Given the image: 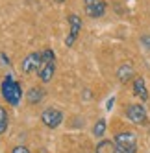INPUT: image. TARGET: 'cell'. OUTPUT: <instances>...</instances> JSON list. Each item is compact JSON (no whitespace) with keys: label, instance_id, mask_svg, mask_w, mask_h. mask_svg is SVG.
Wrapping results in <instances>:
<instances>
[{"label":"cell","instance_id":"obj_1","mask_svg":"<svg viewBox=\"0 0 150 153\" xmlns=\"http://www.w3.org/2000/svg\"><path fill=\"white\" fill-rule=\"evenodd\" d=\"M0 92H2V98H4L9 105H19L20 98H22V89H20V83L13 79V76H6V78L2 79Z\"/></svg>","mask_w":150,"mask_h":153},{"label":"cell","instance_id":"obj_2","mask_svg":"<svg viewBox=\"0 0 150 153\" xmlns=\"http://www.w3.org/2000/svg\"><path fill=\"white\" fill-rule=\"evenodd\" d=\"M115 153H137V137L134 131H119L113 137Z\"/></svg>","mask_w":150,"mask_h":153},{"label":"cell","instance_id":"obj_3","mask_svg":"<svg viewBox=\"0 0 150 153\" xmlns=\"http://www.w3.org/2000/svg\"><path fill=\"white\" fill-rule=\"evenodd\" d=\"M41 122L45 124L48 129H56L63 122V113L58 107H46L45 111L41 113Z\"/></svg>","mask_w":150,"mask_h":153},{"label":"cell","instance_id":"obj_4","mask_svg":"<svg viewBox=\"0 0 150 153\" xmlns=\"http://www.w3.org/2000/svg\"><path fill=\"white\" fill-rule=\"evenodd\" d=\"M67 22H69V35L65 37V45L70 48L74 42H76V39H78V35H80L83 24H82V19H80L76 13H69Z\"/></svg>","mask_w":150,"mask_h":153},{"label":"cell","instance_id":"obj_5","mask_svg":"<svg viewBox=\"0 0 150 153\" xmlns=\"http://www.w3.org/2000/svg\"><path fill=\"white\" fill-rule=\"evenodd\" d=\"M124 114H126V118L130 120V122H134V124H137V126L146 124V120H148L146 109H145V105H141V103H130V105L126 107Z\"/></svg>","mask_w":150,"mask_h":153},{"label":"cell","instance_id":"obj_6","mask_svg":"<svg viewBox=\"0 0 150 153\" xmlns=\"http://www.w3.org/2000/svg\"><path fill=\"white\" fill-rule=\"evenodd\" d=\"M85 6V13H87L91 19H100L106 15V9H108V4L104 0H83Z\"/></svg>","mask_w":150,"mask_h":153},{"label":"cell","instance_id":"obj_7","mask_svg":"<svg viewBox=\"0 0 150 153\" xmlns=\"http://www.w3.org/2000/svg\"><path fill=\"white\" fill-rule=\"evenodd\" d=\"M41 67V52H32L28 53V56L22 59V63H20V70H22L24 74H30L34 70H39Z\"/></svg>","mask_w":150,"mask_h":153},{"label":"cell","instance_id":"obj_8","mask_svg":"<svg viewBox=\"0 0 150 153\" xmlns=\"http://www.w3.org/2000/svg\"><path fill=\"white\" fill-rule=\"evenodd\" d=\"M117 79H119L122 85H126V83H130V81H134L135 79V70H134V65L132 63H122L119 68H117Z\"/></svg>","mask_w":150,"mask_h":153},{"label":"cell","instance_id":"obj_9","mask_svg":"<svg viewBox=\"0 0 150 153\" xmlns=\"http://www.w3.org/2000/svg\"><path fill=\"white\" fill-rule=\"evenodd\" d=\"M132 92L141 102H146L148 100V89H146V81H145L143 76H135V79L132 81Z\"/></svg>","mask_w":150,"mask_h":153},{"label":"cell","instance_id":"obj_10","mask_svg":"<svg viewBox=\"0 0 150 153\" xmlns=\"http://www.w3.org/2000/svg\"><path fill=\"white\" fill-rule=\"evenodd\" d=\"M54 70H56V61L54 63H41V67L37 70V76L43 83H48L54 78Z\"/></svg>","mask_w":150,"mask_h":153},{"label":"cell","instance_id":"obj_11","mask_svg":"<svg viewBox=\"0 0 150 153\" xmlns=\"http://www.w3.org/2000/svg\"><path fill=\"white\" fill-rule=\"evenodd\" d=\"M43 98H45V91H43L41 87H32V89L26 92V100H28V103H32V105L39 103Z\"/></svg>","mask_w":150,"mask_h":153},{"label":"cell","instance_id":"obj_12","mask_svg":"<svg viewBox=\"0 0 150 153\" xmlns=\"http://www.w3.org/2000/svg\"><path fill=\"white\" fill-rule=\"evenodd\" d=\"M94 153H115V142L108 140V138H102L94 148Z\"/></svg>","mask_w":150,"mask_h":153},{"label":"cell","instance_id":"obj_13","mask_svg":"<svg viewBox=\"0 0 150 153\" xmlns=\"http://www.w3.org/2000/svg\"><path fill=\"white\" fill-rule=\"evenodd\" d=\"M104 133H106V120L104 118H98V120H96V124L93 126V137L102 138Z\"/></svg>","mask_w":150,"mask_h":153},{"label":"cell","instance_id":"obj_14","mask_svg":"<svg viewBox=\"0 0 150 153\" xmlns=\"http://www.w3.org/2000/svg\"><path fill=\"white\" fill-rule=\"evenodd\" d=\"M8 126H9V116H8V111L6 107L0 105V135H4L8 131Z\"/></svg>","mask_w":150,"mask_h":153},{"label":"cell","instance_id":"obj_15","mask_svg":"<svg viewBox=\"0 0 150 153\" xmlns=\"http://www.w3.org/2000/svg\"><path fill=\"white\" fill-rule=\"evenodd\" d=\"M139 41H141V45H143L146 50H150V35H148V33L141 35V39H139Z\"/></svg>","mask_w":150,"mask_h":153},{"label":"cell","instance_id":"obj_16","mask_svg":"<svg viewBox=\"0 0 150 153\" xmlns=\"http://www.w3.org/2000/svg\"><path fill=\"white\" fill-rule=\"evenodd\" d=\"M11 153H30V149H28L26 146H22V144H20V146H15Z\"/></svg>","mask_w":150,"mask_h":153},{"label":"cell","instance_id":"obj_17","mask_svg":"<svg viewBox=\"0 0 150 153\" xmlns=\"http://www.w3.org/2000/svg\"><path fill=\"white\" fill-rule=\"evenodd\" d=\"M56 2H58V4H61V2H65V0H56Z\"/></svg>","mask_w":150,"mask_h":153}]
</instances>
